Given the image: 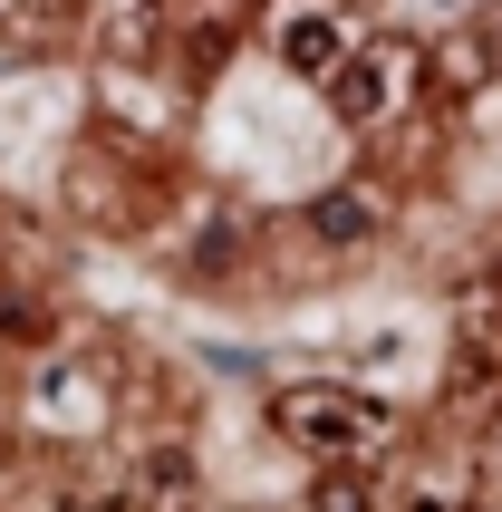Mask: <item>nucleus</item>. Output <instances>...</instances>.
<instances>
[{
    "mask_svg": "<svg viewBox=\"0 0 502 512\" xmlns=\"http://www.w3.org/2000/svg\"><path fill=\"white\" fill-rule=\"evenodd\" d=\"M396 97H406V49H367V58H338L329 68V107L348 126H377Z\"/></svg>",
    "mask_w": 502,
    "mask_h": 512,
    "instance_id": "obj_2",
    "label": "nucleus"
},
{
    "mask_svg": "<svg viewBox=\"0 0 502 512\" xmlns=\"http://www.w3.org/2000/svg\"><path fill=\"white\" fill-rule=\"evenodd\" d=\"M367 232H377V194H358V184H338V194L309 203V242L319 252H358Z\"/></svg>",
    "mask_w": 502,
    "mask_h": 512,
    "instance_id": "obj_3",
    "label": "nucleus"
},
{
    "mask_svg": "<svg viewBox=\"0 0 502 512\" xmlns=\"http://www.w3.org/2000/svg\"><path fill=\"white\" fill-rule=\"evenodd\" d=\"M280 58H290L300 78H329L338 58H348V39H338L329 10H290V20H280Z\"/></svg>",
    "mask_w": 502,
    "mask_h": 512,
    "instance_id": "obj_4",
    "label": "nucleus"
},
{
    "mask_svg": "<svg viewBox=\"0 0 502 512\" xmlns=\"http://www.w3.org/2000/svg\"><path fill=\"white\" fill-rule=\"evenodd\" d=\"M0 329H10V339H29V329H39V310H29V300H10V290H0Z\"/></svg>",
    "mask_w": 502,
    "mask_h": 512,
    "instance_id": "obj_5",
    "label": "nucleus"
},
{
    "mask_svg": "<svg viewBox=\"0 0 502 512\" xmlns=\"http://www.w3.org/2000/svg\"><path fill=\"white\" fill-rule=\"evenodd\" d=\"M271 426L300 445V455H367V445H387V416L348 387H280L271 397Z\"/></svg>",
    "mask_w": 502,
    "mask_h": 512,
    "instance_id": "obj_1",
    "label": "nucleus"
}]
</instances>
